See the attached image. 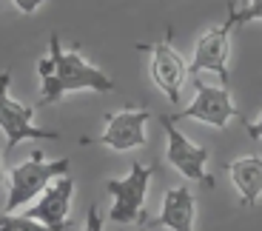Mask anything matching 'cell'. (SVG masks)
Here are the masks:
<instances>
[{
	"instance_id": "5b68a950",
	"label": "cell",
	"mask_w": 262,
	"mask_h": 231,
	"mask_svg": "<svg viewBox=\"0 0 262 231\" xmlns=\"http://www.w3.org/2000/svg\"><path fill=\"white\" fill-rule=\"evenodd\" d=\"M160 125L165 129V137H168V149H165V160H168L174 169H177L183 177L194 180V183H205V185H214V177L208 174V149L205 145H196L180 132L174 125V117L168 114H160Z\"/></svg>"
},
{
	"instance_id": "ba28073f",
	"label": "cell",
	"mask_w": 262,
	"mask_h": 231,
	"mask_svg": "<svg viewBox=\"0 0 262 231\" xmlns=\"http://www.w3.org/2000/svg\"><path fill=\"white\" fill-rule=\"evenodd\" d=\"M196 97L191 100L183 112L174 114V120H196V123L214 125V129H225L231 123V117H239L234 100H231L228 86H205L196 80Z\"/></svg>"
},
{
	"instance_id": "3957f363",
	"label": "cell",
	"mask_w": 262,
	"mask_h": 231,
	"mask_svg": "<svg viewBox=\"0 0 262 231\" xmlns=\"http://www.w3.org/2000/svg\"><path fill=\"white\" fill-rule=\"evenodd\" d=\"M9 83H12V72L3 69L0 72V132L6 137V149L3 152L12 154L23 140H57L60 134L54 129H40L34 123V109L20 103L9 94Z\"/></svg>"
},
{
	"instance_id": "8992f818",
	"label": "cell",
	"mask_w": 262,
	"mask_h": 231,
	"mask_svg": "<svg viewBox=\"0 0 262 231\" xmlns=\"http://www.w3.org/2000/svg\"><path fill=\"white\" fill-rule=\"evenodd\" d=\"M140 52L151 54V80L154 86L168 97V103H180V89H183L185 77H188V63L183 60V54L171 46V32L165 34V40L160 43H140Z\"/></svg>"
},
{
	"instance_id": "277c9868",
	"label": "cell",
	"mask_w": 262,
	"mask_h": 231,
	"mask_svg": "<svg viewBox=\"0 0 262 231\" xmlns=\"http://www.w3.org/2000/svg\"><path fill=\"white\" fill-rule=\"evenodd\" d=\"M154 177V165L134 163L131 172L120 180H108L105 192L112 194V223L128 225V223H143L145 220V197H148V185Z\"/></svg>"
},
{
	"instance_id": "9a60e30c",
	"label": "cell",
	"mask_w": 262,
	"mask_h": 231,
	"mask_svg": "<svg viewBox=\"0 0 262 231\" xmlns=\"http://www.w3.org/2000/svg\"><path fill=\"white\" fill-rule=\"evenodd\" d=\"M12 3L17 6V12H23V14H34L40 6H43V3H46V0H12Z\"/></svg>"
},
{
	"instance_id": "e0dca14e",
	"label": "cell",
	"mask_w": 262,
	"mask_h": 231,
	"mask_svg": "<svg viewBox=\"0 0 262 231\" xmlns=\"http://www.w3.org/2000/svg\"><path fill=\"white\" fill-rule=\"evenodd\" d=\"M0 174H3V157H0Z\"/></svg>"
},
{
	"instance_id": "7a4b0ae2",
	"label": "cell",
	"mask_w": 262,
	"mask_h": 231,
	"mask_svg": "<svg viewBox=\"0 0 262 231\" xmlns=\"http://www.w3.org/2000/svg\"><path fill=\"white\" fill-rule=\"evenodd\" d=\"M72 160H46L40 152H32V157L26 163L14 165L9 172V194H6V208L3 212H20L26 203H32L49 183H54L57 177L69 174Z\"/></svg>"
},
{
	"instance_id": "7c38bea8",
	"label": "cell",
	"mask_w": 262,
	"mask_h": 231,
	"mask_svg": "<svg viewBox=\"0 0 262 231\" xmlns=\"http://www.w3.org/2000/svg\"><path fill=\"white\" fill-rule=\"evenodd\" d=\"M231 174V183L239 192V203L243 205H256V200L262 197V157L259 154H248L239 157L234 163L225 165Z\"/></svg>"
},
{
	"instance_id": "9c48e42d",
	"label": "cell",
	"mask_w": 262,
	"mask_h": 231,
	"mask_svg": "<svg viewBox=\"0 0 262 231\" xmlns=\"http://www.w3.org/2000/svg\"><path fill=\"white\" fill-rule=\"evenodd\" d=\"M231 32H234V20L225 17L223 26L205 32L196 40L194 46V57L188 63V74L200 77L203 72H214L220 77L223 86H228V46H231Z\"/></svg>"
},
{
	"instance_id": "8fae6325",
	"label": "cell",
	"mask_w": 262,
	"mask_h": 231,
	"mask_svg": "<svg viewBox=\"0 0 262 231\" xmlns=\"http://www.w3.org/2000/svg\"><path fill=\"white\" fill-rule=\"evenodd\" d=\"M194 217H196V200L194 194L177 185V188H168L163 197V208L157 214V225L171 231H191L194 228Z\"/></svg>"
},
{
	"instance_id": "52a82bcc",
	"label": "cell",
	"mask_w": 262,
	"mask_h": 231,
	"mask_svg": "<svg viewBox=\"0 0 262 231\" xmlns=\"http://www.w3.org/2000/svg\"><path fill=\"white\" fill-rule=\"evenodd\" d=\"M72 200H74V180L69 174L57 177L54 183H49L37 197L32 200L29 208H23V214L32 220H37L46 231H63L72 228V220H69V212H72Z\"/></svg>"
},
{
	"instance_id": "30bf717a",
	"label": "cell",
	"mask_w": 262,
	"mask_h": 231,
	"mask_svg": "<svg viewBox=\"0 0 262 231\" xmlns=\"http://www.w3.org/2000/svg\"><path fill=\"white\" fill-rule=\"evenodd\" d=\"M151 120V112L145 106H125L120 112L105 117V129L100 134V143L112 152H131L145 145V125Z\"/></svg>"
},
{
	"instance_id": "4fadbf2b",
	"label": "cell",
	"mask_w": 262,
	"mask_h": 231,
	"mask_svg": "<svg viewBox=\"0 0 262 231\" xmlns=\"http://www.w3.org/2000/svg\"><path fill=\"white\" fill-rule=\"evenodd\" d=\"M0 231H46V228H43L37 220L26 217L23 212H20V214L3 212V214H0Z\"/></svg>"
},
{
	"instance_id": "5bb4252c",
	"label": "cell",
	"mask_w": 262,
	"mask_h": 231,
	"mask_svg": "<svg viewBox=\"0 0 262 231\" xmlns=\"http://www.w3.org/2000/svg\"><path fill=\"white\" fill-rule=\"evenodd\" d=\"M228 17L234 20V29L245 26L248 20H262V0H251V3H248L245 9H236V6H231Z\"/></svg>"
},
{
	"instance_id": "6da1fadb",
	"label": "cell",
	"mask_w": 262,
	"mask_h": 231,
	"mask_svg": "<svg viewBox=\"0 0 262 231\" xmlns=\"http://www.w3.org/2000/svg\"><path fill=\"white\" fill-rule=\"evenodd\" d=\"M37 74H40V106H54L66 94L72 92H114V80L97 69L94 63L83 57L80 46L63 49L60 34L54 32L49 37V57L37 60Z\"/></svg>"
},
{
	"instance_id": "2e32d148",
	"label": "cell",
	"mask_w": 262,
	"mask_h": 231,
	"mask_svg": "<svg viewBox=\"0 0 262 231\" xmlns=\"http://www.w3.org/2000/svg\"><path fill=\"white\" fill-rule=\"evenodd\" d=\"M245 129H248L251 140H262V117L256 120V123H245Z\"/></svg>"
}]
</instances>
